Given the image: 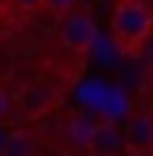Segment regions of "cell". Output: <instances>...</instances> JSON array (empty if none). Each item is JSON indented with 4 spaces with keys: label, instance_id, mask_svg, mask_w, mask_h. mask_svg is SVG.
I'll list each match as a JSON object with an SVG mask.
<instances>
[{
    "label": "cell",
    "instance_id": "obj_4",
    "mask_svg": "<svg viewBox=\"0 0 153 156\" xmlns=\"http://www.w3.org/2000/svg\"><path fill=\"white\" fill-rule=\"evenodd\" d=\"M128 144L134 147L137 153L153 150V118L150 115H134L128 124Z\"/></svg>",
    "mask_w": 153,
    "mask_h": 156
},
{
    "label": "cell",
    "instance_id": "obj_7",
    "mask_svg": "<svg viewBox=\"0 0 153 156\" xmlns=\"http://www.w3.org/2000/svg\"><path fill=\"white\" fill-rule=\"evenodd\" d=\"M6 115H10V96H6V89L0 86V121H3Z\"/></svg>",
    "mask_w": 153,
    "mask_h": 156
},
{
    "label": "cell",
    "instance_id": "obj_1",
    "mask_svg": "<svg viewBox=\"0 0 153 156\" xmlns=\"http://www.w3.org/2000/svg\"><path fill=\"white\" fill-rule=\"evenodd\" d=\"M109 26L121 54H141L153 38V0H115Z\"/></svg>",
    "mask_w": 153,
    "mask_h": 156
},
{
    "label": "cell",
    "instance_id": "obj_3",
    "mask_svg": "<svg viewBox=\"0 0 153 156\" xmlns=\"http://www.w3.org/2000/svg\"><path fill=\"white\" fill-rule=\"evenodd\" d=\"M124 144H128V137H124V134L118 131L115 124L99 121V124L93 127V140H89L86 150L93 153V156H121Z\"/></svg>",
    "mask_w": 153,
    "mask_h": 156
},
{
    "label": "cell",
    "instance_id": "obj_9",
    "mask_svg": "<svg viewBox=\"0 0 153 156\" xmlns=\"http://www.w3.org/2000/svg\"><path fill=\"white\" fill-rule=\"evenodd\" d=\"M150 83H153V67H150Z\"/></svg>",
    "mask_w": 153,
    "mask_h": 156
},
{
    "label": "cell",
    "instance_id": "obj_2",
    "mask_svg": "<svg viewBox=\"0 0 153 156\" xmlns=\"http://www.w3.org/2000/svg\"><path fill=\"white\" fill-rule=\"evenodd\" d=\"M96 23L89 13H67L61 23V45L70 54H89V48L96 45Z\"/></svg>",
    "mask_w": 153,
    "mask_h": 156
},
{
    "label": "cell",
    "instance_id": "obj_10",
    "mask_svg": "<svg viewBox=\"0 0 153 156\" xmlns=\"http://www.w3.org/2000/svg\"><path fill=\"white\" fill-rule=\"evenodd\" d=\"M134 156H144V153H137V150H134Z\"/></svg>",
    "mask_w": 153,
    "mask_h": 156
},
{
    "label": "cell",
    "instance_id": "obj_6",
    "mask_svg": "<svg viewBox=\"0 0 153 156\" xmlns=\"http://www.w3.org/2000/svg\"><path fill=\"white\" fill-rule=\"evenodd\" d=\"M73 3H76V0H48V6H51L54 13H61V16H64V13H70Z\"/></svg>",
    "mask_w": 153,
    "mask_h": 156
},
{
    "label": "cell",
    "instance_id": "obj_5",
    "mask_svg": "<svg viewBox=\"0 0 153 156\" xmlns=\"http://www.w3.org/2000/svg\"><path fill=\"white\" fill-rule=\"evenodd\" d=\"M93 127H96V124L89 121V118H73L70 127H67V137H70L76 147H83V150H86L89 140H93Z\"/></svg>",
    "mask_w": 153,
    "mask_h": 156
},
{
    "label": "cell",
    "instance_id": "obj_8",
    "mask_svg": "<svg viewBox=\"0 0 153 156\" xmlns=\"http://www.w3.org/2000/svg\"><path fill=\"white\" fill-rule=\"evenodd\" d=\"M16 3H23L26 10H35V6H41V3H48V0H16Z\"/></svg>",
    "mask_w": 153,
    "mask_h": 156
}]
</instances>
